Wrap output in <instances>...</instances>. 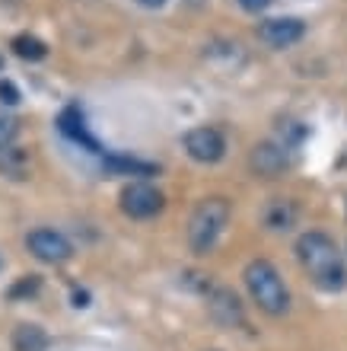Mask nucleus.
<instances>
[{"instance_id": "nucleus-1", "label": "nucleus", "mask_w": 347, "mask_h": 351, "mask_svg": "<svg viewBox=\"0 0 347 351\" xmlns=\"http://www.w3.org/2000/svg\"><path fill=\"white\" fill-rule=\"evenodd\" d=\"M296 259L309 271V278L322 291H341L347 285V268L341 259V250L335 246L329 233L309 230L296 240Z\"/></svg>"}, {"instance_id": "nucleus-2", "label": "nucleus", "mask_w": 347, "mask_h": 351, "mask_svg": "<svg viewBox=\"0 0 347 351\" xmlns=\"http://www.w3.org/2000/svg\"><path fill=\"white\" fill-rule=\"evenodd\" d=\"M246 287L252 300L258 304V310H265L268 316H283L290 310V291L283 285L281 271L268 259H255L246 265Z\"/></svg>"}, {"instance_id": "nucleus-3", "label": "nucleus", "mask_w": 347, "mask_h": 351, "mask_svg": "<svg viewBox=\"0 0 347 351\" xmlns=\"http://www.w3.org/2000/svg\"><path fill=\"white\" fill-rule=\"evenodd\" d=\"M229 221V202L227 198H204L188 217V246L194 256H207L217 246L220 233Z\"/></svg>"}, {"instance_id": "nucleus-4", "label": "nucleus", "mask_w": 347, "mask_h": 351, "mask_svg": "<svg viewBox=\"0 0 347 351\" xmlns=\"http://www.w3.org/2000/svg\"><path fill=\"white\" fill-rule=\"evenodd\" d=\"M163 192L153 189L150 182H131L121 192V211L128 214L131 221H150L163 211Z\"/></svg>"}, {"instance_id": "nucleus-5", "label": "nucleus", "mask_w": 347, "mask_h": 351, "mask_svg": "<svg viewBox=\"0 0 347 351\" xmlns=\"http://www.w3.org/2000/svg\"><path fill=\"white\" fill-rule=\"evenodd\" d=\"M26 246H29V252H32L38 262H48V265H61V262H67L73 256L70 240H67L64 233L48 230V227L29 233V237H26Z\"/></svg>"}, {"instance_id": "nucleus-6", "label": "nucleus", "mask_w": 347, "mask_h": 351, "mask_svg": "<svg viewBox=\"0 0 347 351\" xmlns=\"http://www.w3.org/2000/svg\"><path fill=\"white\" fill-rule=\"evenodd\" d=\"M185 154L194 160V163H217L227 154V138L220 128H194L185 134Z\"/></svg>"}, {"instance_id": "nucleus-7", "label": "nucleus", "mask_w": 347, "mask_h": 351, "mask_svg": "<svg viewBox=\"0 0 347 351\" xmlns=\"http://www.w3.org/2000/svg\"><path fill=\"white\" fill-rule=\"evenodd\" d=\"M207 313L220 326H242L246 323V306L229 287H207Z\"/></svg>"}, {"instance_id": "nucleus-8", "label": "nucleus", "mask_w": 347, "mask_h": 351, "mask_svg": "<svg viewBox=\"0 0 347 351\" xmlns=\"http://www.w3.org/2000/svg\"><path fill=\"white\" fill-rule=\"evenodd\" d=\"M303 36H306V26H303V19H296V16L265 19V23L258 26V38H261L268 48H290V45H296Z\"/></svg>"}, {"instance_id": "nucleus-9", "label": "nucleus", "mask_w": 347, "mask_h": 351, "mask_svg": "<svg viewBox=\"0 0 347 351\" xmlns=\"http://www.w3.org/2000/svg\"><path fill=\"white\" fill-rule=\"evenodd\" d=\"M252 169L258 176H265V179H277L283 169L290 167V147H283V144H274V141H265V144H258L252 150Z\"/></svg>"}, {"instance_id": "nucleus-10", "label": "nucleus", "mask_w": 347, "mask_h": 351, "mask_svg": "<svg viewBox=\"0 0 347 351\" xmlns=\"http://www.w3.org/2000/svg\"><path fill=\"white\" fill-rule=\"evenodd\" d=\"M57 125H61V131H64L70 141H77V144H83V147H90V150H96V154H99V144L90 138V131H86V121H83V112L77 109V106H70V109L61 112Z\"/></svg>"}, {"instance_id": "nucleus-11", "label": "nucleus", "mask_w": 347, "mask_h": 351, "mask_svg": "<svg viewBox=\"0 0 347 351\" xmlns=\"http://www.w3.org/2000/svg\"><path fill=\"white\" fill-rule=\"evenodd\" d=\"M48 348V335L42 326L23 323L13 329V351H45Z\"/></svg>"}, {"instance_id": "nucleus-12", "label": "nucleus", "mask_w": 347, "mask_h": 351, "mask_svg": "<svg viewBox=\"0 0 347 351\" xmlns=\"http://www.w3.org/2000/svg\"><path fill=\"white\" fill-rule=\"evenodd\" d=\"M296 217H300V211H296V204L287 202V198L271 202L268 204V211H265V223L271 227V230H290L293 223H296Z\"/></svg>"}, {"instance_id": "nucleus-13", "label": "nucleus", "mask_w": 347, "mask_h": 351, "mask_svg": "<svg viewBox=\"0 0 347 351\" xmlns=\"http://www.w3.org/2000/svg\"><path fill=\"white\" fill-rule=\"evenodd\" d=\"M13 55L16 58H23V61H42V58L48 55V45L42 42V38H36V36H29V32H23V36H16L13 38Z\"/></svg>"}, {"instance_id": "nucleus-14", "label": "nucleus", "mask_w": 347, "mask_h": 351, "mask_svg": "<svg viewBox=\"0 0 347 351\" xmlns=\"http://www.w3.org/2000/svg\"><path fill=\"white\" fill-rule=\"evenodd\" d=\"M0 169L7 176H13V179H23L26 176V169H29V154L23 147H3L0 150Z\"/></svg>"}, {"instance_id": "nucleus-15", "label": "nucleus", "mask_w": 347, "mask_h": 351, "mask_svg": "<svg viewBox=\"0 0 347 351\" xmlns=\"http://www.w3.org/2000/svg\"><path fill=\"white\" fill-rule=\"evenodd\" d=\"M105 167L115 173H131V176H153L156 167L153 163H140V160H128V157H105Z\"/></svg>"}, {"instance_id": "nucleus-16", "label": "nucleus", "mask_w": 347, "mask_h": 351, "mask_svg": "<svg viewBox=\"0 0 347 351\" xmlns=\"http://www.w3.org/2000/svg\"><path fill=\"white\" fill-rule=\"evenodd\" d=\"M16 134H19V121L13 115H7V112H0V150L10 147L16 141Z\"/></svg>"}, {"instance_id": "nucleus-17", "label": "nucleus", "mask_w": 347, "mask_h": 351, "mask_svg": "<svg viewBox=\"0 0 347 351\" xmlns=\"http://www.w3.org/2000/svg\"><path fill=\"white\" fill-rule=\"evenodd\" d=\"M38 287H42V278H38V275H26L19 285L10 287V297H32Z\"/></svg>"}, {"instance_id": "nucleus-18", "label": "nucleus", "mask_w": 347, "mask_h": 351, "mask_svg": "<svg viewBox=\"0 0 347 351\" xmlns=\"http://www.w3.org/2000/svg\"><path fill=\"white\" fill-rule=\"evenodd\" d=\"M0 102H7V106H16V102H19V90L10 84V80H3V84H0Z\"/></svg>"}, {"instance_id": "nucleus-19", "label": "nucleus", "mask_w": 347, "mask_h": 351, "mask_svg": "<svg viewBox=\"0 0 347 351\" xmlns=\"http://www.w3.org/2000/svg\"><path fill=\"white\" fill-rule=\"evenodd\" d=\"M239 7L246 10V13H261V10L271 7V0H239Z\"/></svg>"}, {"instance_id": "nucleus-20", "label": "nucleus", "mask_w": 347, "mask_h": 351, "mask_svg": "<svg viewBox=\"0 0 347 351\" xmlns=\"http://www.w3.org/2000/svg\"><path fill=\"white\" fill-rule=\"evenodd\" d=\"M73 300H77V304H73V306H86V300H90V294H86V291H73Z\"/></svg>"}, {"instance_id": "nucleus-21", "label": "nucleus", "mask_w": 347, "mask_h": 351, "mask_svg": "<svg viewBox=\"0 0 347 351\" xmlns=\"http://www.w3.org/2000/svg\"><path fill=\"white\" fill-rule=\"evenodd\" d=\"M140 7H146V10H156V7H163L166 0H138Z\"/></svg>"}]
</instances>
